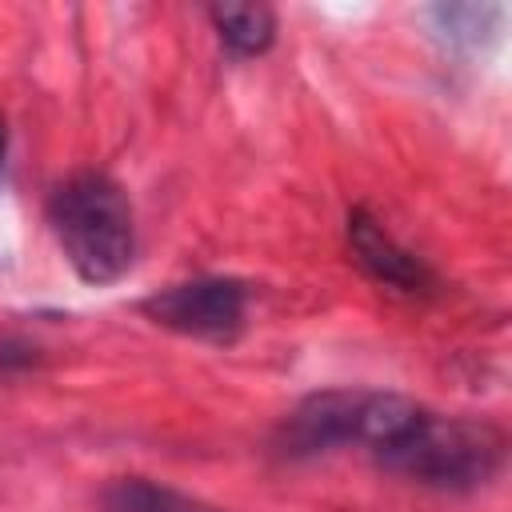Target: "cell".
I'll use <instances>...</instances> for the list:
<instances>
[{
  "mask_svg": "<svg viewBox=\"0 0 512 512\" xmlns=\"http://www.w3.org/2000/svg\"><path fill=\"white\" fill-rule=\"evenodd\" d=\"M348 248H352V260L384 288L392 292H404V296H424L436 288V272L416 256L408 252L372 212L364 208H352L348 212Z\"/></svg>",
  "mask_w": 512,
  "mask_h": 512,
  "instance_id": "5b68a950",
  "label": "cell"
},
{
  "mask_svg": "<svg viewBox=\"0 0 512 512\" xmlns=\"http://www.w3.org/2000/svg\"><path fill=\"white\" fill-rule=\"evenodd\" d=\"M408 396L376 392V388H328L304 396L288 420L280 424L284 456H316L332 448H364L372 452L384 432L404 412Z\"/></svg>",
  "mask_w": 512,
  "mask_h": 512,
  "instance_id": "3957f363",
  "label": "cell"
},
{
  "mask_svg": "<svg viewBox=\"0 0 512 512\" xmlns=\"http://www.w3.org/2000/svg\"><path fill=\"white\" fill-rule=\"evenodd\" d=\"M504 452L508 440L496 424L472 416H444L408 400L400 420L368 456L412 484L436 492H472L496 480V472L504 468Z\"/></svg>",
  "mask_w": 512,
  "mask_h": 512,
  "instance_id": "6da1fadb",
  "label": "cell"
},
{
  "mask_svg": "<svg viewBox=\"0 0 512 512\" xmlns=\"http://www.w3.org/2000/svg\"><path fill=\"white\" fill-rule=\"evenodd\" d=\"M208 20L232 56H260L276 40V12L264 4H216Z\"/></svg>",
  "mask_w": 512,
  "mask_h": 512,
  "instance_id": "52a82bcc",
  "label": "cell"
},
{
  "mask_svg": "<svg viewBox=\"0 0 512 512\" xmlns=\"http://www.w3.org/2000/svg\"><path fill=\"white\" fill-rule=\"evenodd\" d=\"M248 284L236 276H196L184 284H168L140 300V312L180 336L228 344L248 324Z\"/></svg>",
  "mask_w": 512,
  "mask_h": 512,
  "instance_id": "277c9868",
  "label": "cell"
},
{
  "mask_svg": "<svg viewBox=\"0 0 512 512\" xmlns=\"http://www.w3.org/2000/svg\"><path fill=\"white\" fill-rule=\"evenodd\" d=\"M52 236L84 284H112L136 260V212L120 180L84 168L48 196Z\"/></svg>",
  "mask_w": 512,
  "mask_h": 512,
  "instance_id": "7a4b0ae2",
  "label": "cell"
},
{
  "mask_svg": "<svg viewBox=\"0 0 512 512\" xmlns=\"http://www.w3.org/2000/svg\"><path fill=\"white\" fill-rule=\"evenodd\" d=\"M104 512H224L200 496H188L180 488L156 484L148 476H116L104 496H100Z\"/></svg>",
  "mask_w": 512,
  "mask_h": 512,
  "instance_id": "8992f818",
  "label": "cell"
},
{
  "mask_svg": "<svg viewBox=\"0 0 512 512\" xmlns=\"http://www.w3.org/2000/svg\"><path fill=\"white\" fill-rule=\"evenodd\" d=\"M4 148H8V128H4V116H0V164H4Z\"/></svg>",
  "mask_w": 512,
  "mask_h": 512,
  "instance_id": "ba28073f",
  "label": "cell"
}]
</instances>
